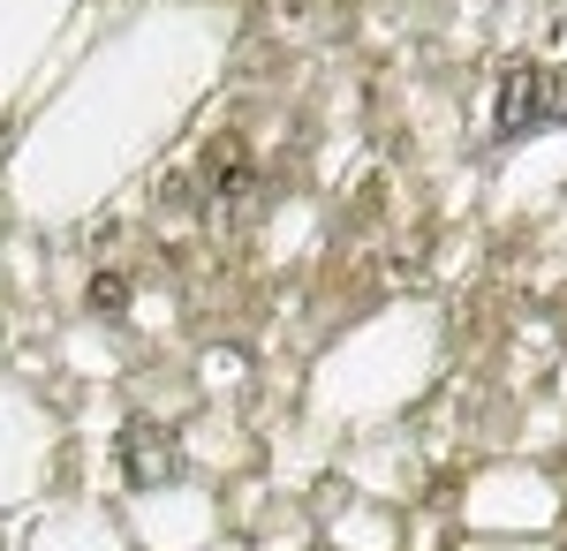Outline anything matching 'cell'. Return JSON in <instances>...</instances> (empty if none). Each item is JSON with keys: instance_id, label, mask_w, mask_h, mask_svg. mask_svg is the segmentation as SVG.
Returning <instances> with one entry per match:
<instances>
[{"instance_id": "obj_1", "label": "cell", "mask_w": 567, "mask_h": 551, "mask_svg": "<svg viewBox=\"0 0 567 551\" xmlns=\"http://www.w3.org/2000/svg\"><path fill=\"white\" fill-rule=\"evenodd\" d=\"M250 0H91L76 39L0 128V205L69 235L152 167L235 69Z\"/></svg>"}, {"instance_id": "obj_2", "label": "cell", "mask_w": 567, "mask_h": 551, "mask_svg": "<svg viewBox=\"0 0 567 551\" xmlns=\"http://www.w3.org/2000/svg\"><path fill=\"white\" fill-rule=\"evenodd\" d=\"M446 371V310L432 295H393L326 340L303 371V416L333 438L393 430Z\"/></svg>"}, {"instance_id": "obj_3", "label": "cell", "mask_w": 567, "mask_h": 551, "mask_svg": "<svg viewBox=\"0 0 567 551\" xmlns=\"http://www.w3.org/2000/svg\"><path fill=\"white\" fill-rule=\"evenodd\" d=\"M69 416L31 378V363H0V521L45 507L69 476Z\"/></svg>"}, {"instance_id": "obj_4", "label": "cell", "mask_w": 567, "mask_h": 551, "mask_svg": "<svg viewBox=\"0 0 567 551\" xmlns=\"http://www.w3.org/2000/svg\"><path fill=\"white\" fill-rule=\"evenodd\" d=\"M560 513H567V491L537 454H499V461H484L477 476L462 484V499H454L462 537H553Z\"/></svg>"}, {"instance_id": "obj_5", "label": "cell", "mask_w": 567, "mask_h": 551, "mask_svg": "<svg viewBox=\"0 0 567 551\" xmlns=\"http://www.w3.org/2000/svg\"><path fill=\"white\" fill-rule=\"evenodd\" d=\"M122 529H130L136 551H205L227 537V507H219L213 476H159V484H136L122 499Z\"/></svg>"}, {"instance_id": "obj_6", "label": "cell", "mask_w": 567, "mask_h": 551, "mask_svg": "<svg viewBox=\"0 0 567 551\" xmlns=\"http://www.w3.org/2000/svg\"><path fill=\"white\" fill-rule=\"evenodd\" d=\"M84 15L91 0H0V128L23 114V98L45 84Z\"/></svg>"}, {"instance_id": "obj_7", "label": "cell", "mask_w": 567, "mask_h": 551, "mask_svg": "<svg viewBox=\"0 0 567 551\" xmlns=\"http://www.w3.org/2000/svg\"><path fill=\"white\" fill-rule=\"evenodd\" d=\"M0 551H136V544H130L122 513L106 507V499H91V491H53L45 507H31L8 529Z\"/></svg>"}, {"instance_id": "obj_8", "label": "cell", "mask_w": 567, "mask_h": 551, "mask_svg": "<svg viewBox=\"0 0 567 551\" xmlns=\"http://www.w3.org/2000/svg\"><path fill=\"white\" fill-rule=\"evenodd\" d=\"M560 189H567V122H553V128H529V136L507 144V159L492 174V212L499 219L545 212Z\"/></svg>"}, {"instance_id": "obj_9", "label": "cell", "mask_w": 567, "mask_h": 551, "mask_svg": "<svg viewBox=\"0 0 567 551\" xmlns=\"http://www.w3.org/2000/svg\"><path fill=\"white\" fill-rule=\"evenodd\" d=\"M175 446H182V461H189V476L235 484V476H250V468H258L265 430H250V416H243L235 401H197V408L182 416Z\"/></svg>"}, {"instance_id": "obj_10", "label": "cell", "mask_w": 567, "mask_h": 551, "mask_svg": "<svg viewBox=\"0 0 567 551\" xmlns=\"http://www.w3.org/2000/svg\"><path fill=\"white\" fill-rule=\"evenodd\" d=\"M333 468H341L349 491L386 499V507H401V499L416 491V476H424L416 446H409V430H363V438H341V446H333Z\"/></svg>"}, {"instance_id": "obj_11", "label": "cell", "mask_w": 567, "mask_h": 551, "mask_svg": "<svg viewBox=\"0 0 567 551\" xmlns=\"http://www.w3.org/2000/svg\"><path fill=\"white\" fill-rule=\"evenodd\" d=\"M318 551H401V507L341 491L318 507Z\"/></svg>"}, {"instance_id": "obj_12", "label": "cell", "mask_w": 567, "mask_h": 551, "mask_svg": "<svg viewBox=\"0 0 567 551\" xmlns=\"http://www.w3.org/2000/svg\"><path fill=\"white\" fill-rule=\"evenodd\" d=\"M53 355H61V371H76L84 385H114L122 371H130V355H122L114 325H99V318H69L61 340H53Z\"/></svg>"}, {"instance_id": "obj_13", "label": "cell", "mask_w": 567, "mask_h": 551, "mask_svg": "<svg viewBox=\"0 0 567 551\" xmlns=\"http://www.w3.org/2000/svg\"><path fill=\"white\" fill-rule=\"evenodd\" d=\"M250 551H318V513L296 491H272L265 513L250 521Z\"/></svg>"}, {"instance_id": "obj_14", "label": "cell", "mask_w": 567, "mask_h": 551, "mask_svg": "<svg viewBox=\"0 0 567 551\" xmlns=\"http://www.w3.org/2000/svg\"><path fill=\"white\" fill-rule=\"evenodd\" d=\"M243 385H250V355L243 347H205L197 355V393L205 401H235Z\"/></svg>"}, {"instance_id": "obj_15", "label": "cell", "mask_w": 567, "mask_h": 551, "mask_svg": "<svg viewBox=\"0 0 567 551\" xmlns=\"http://www.w3.org/2000/svg\"><path fill=\"white\" fill-rule=\"evenodd\" d=\"M310 227H318V212H310V197H296L288 212L265 227V257H296V242H303Z\"/></svg>"}, {"instance_id": "obj_16", "label": "cell", "mask_w": 567, "mask_h": 551, "mask_svg": "<svg viewBox=\"0 0 567 551\" xmlns=\"http://www.w3.org/2000/svg\"><path fill=\"white\" fill-rule=\"evenodd\" d=\"M567 438V408L560 401H545V408H529V424H523V446H560Z\"/></svg>"}, {"instance_id": "obj_17", "label": "cell", "mask_w": 567, "mask_h": 551, "mask_svg": "<svg viewBox=\"0 0 567 551\" xmlns=\"http://www.w3.org/2000/svg\"><path fill=\"white\" fill-rule=\"evenodd\" d=\"M136 325H144V333H175V295H152V288H144V295H136Z\"/></svg>"}, {"instance_id": "obj_18", "label": "cell", "mask_w": 567, "mask_h": 551, "mask_svg": "<svg viewBox=\"0 0 567 551\" xmlns=\"http://www.w3.org/2000/svg\"><path fill=\"white\" fill-rule=\"evenodd\" d=\"M454 551H553L545 537H462Z\"/></svg>"}, {"instance_id": "obj_19", "label": "cell", "mask_w": 567, "mask_h": 551, "mask_svg": "<svg viewBox=\"0 0 567 551\" xmlns=\"http://www.w3.org/2000/svg\"><path fill=\"white\" fill-rule=\"evenodd\" d=\"M8 227H16V219L0 205V333H8Z\"/></svg>"}, {"instance_id": "obj_20", "label": "cell", "mask_w": 567, "mask_h": 551, "mask_svg": "<svg viewBox=\"0 0 567 551\" xmlns=\"http://www.w3.org/2000/svg\"><path fill=\"white\" fill-rule=\"evenodd\" d=\"M205 551H250V537H235V529H227V537H219V544H205Z\"/></svg>"}, {"instance_id": "obj_21", "label": "cell", "mask_w": 567, "mask_h": 551, "mask_svg": "<svg viewBox=\"0 0 567 551\" xmlns=\"http://www.w3.org/2000/svg\"><path fill=\"white\" fill-rule=\"evenodd\" d=\"M560 408H567V363H560Z\"/></svg>"}]
</instances>
